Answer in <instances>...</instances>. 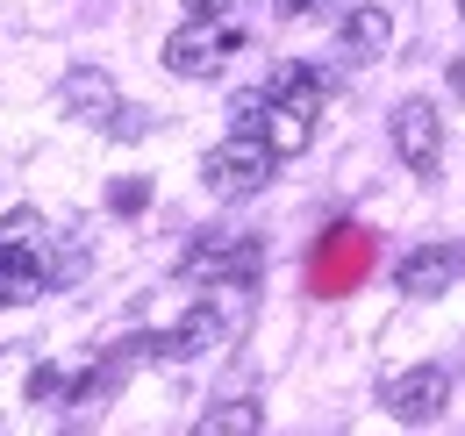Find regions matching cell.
<instances>
[{"label": "cell", "mask_w": 465, "mask_h": 436, "mask_svg": "<svg viewBox=\"0 0 465 436\" xmlns=\"http://www.w3.org/2000/svg\"><path fill=\"white\" fill-rule=\"evenodd\" d=\"M272 101H287V108H301V114H322V79H315L308 64H287V72L272 79Z\"/></svg>", "instance_id": "12"}, {"label": "cell", "mask_w": 465, "mask_h": 436, "mask_svg": "<svg viewBox=\"0 0 465 436\" xmlns=\"http://www.w3.org/2000/svg\"><path fill=\"white\" fill-rule=\"evenodd\" d=\"M201 179H208V193H223V201H251V193L272 179L265 136H243V129H236L230 144H215V151L201 158Z\"/></svg>", "instance_id": "1"}, {"label": "cell", "mask_w": 465, "mask_h": 436, "mask_svg": "<svg viewBox=\"0 0 465 436\" xmlns=\"http://www.w3.org/2000/svg\"><path fill=\"white\" fill-rule=\"evenodd\" d=\"M459 272H465V251L422 243V251H408L401 265H394V286H401L408 301H430V293H444V286H451Z\"/></svg>", "instance_id": "6"}, {"label": "cell", "mask_w": 465, "mask_h": 436, "mask_svg": "<svg viewBox=\"0 0 465 436\" xmlns=\"http://www.w3.org/2000/svg\"><path fill=\"white\" fill-rule=\"evenodd\" d=\"M193 430L201 436H258L265 430V408H258V401H223V408H208Z\"/></svg>", "instance_id": "11"}, {"label": "cell", "mask_w": 465, "mask_h": 436, "mask_svg": "<svg viewBox=\"0 0 465 436\" xmlns=\"http://www.w3.org/2000/svg\"><path fill=\"white\" fill-rule=\"evenodd\" d=\"M308 7H315V0H272V15H280V22H301Z\"/></svg>", "instance_id": "18"}, {"label": "cell", "mask_w": 465, "mask_h": 436, "mask_svg": "<svg viewBox=\"0 0 465 436\" xmlns=\"http://www.w3.org/2000/svg\"><path fill=\"white\" fill-rule=\"evenodd\" d=\"M58 101H64V114H72V122H94V129H108V114L122 108L115 79H108L101 64H79V72H64Z\"/></svg>", "instance_id": "7"}, {"label": "cell", "mask_w": 465, "mask_h": 436, "mask_svg": "<svg viewBox=\"0 0 465 436\" xmlns=\"http://www.w3.org/2000/svg\"><path fill=\"white\" fill-rule=\"evenodd\" d=\"M230 51H236V29H223V15H193L186 29L165 36V72H179V79H215Z\"/></svg>", "instance_id": "2"}, {"label": "cell", "mask_w": 465, "mask_h": 436, "mask_svg": "<svg viewBox=\"0 0 465 436\" xmlns=\"http://www.w3.org/2000/svg\"><path fill=\"white\" fill-rule=\"evenodd\" d=\"M143 129H151V114H143V108H115V114H108V136H122V144L143 136Z\"/></svg>", "instance_id": "16"}, {"label": "cell", "mask_w": 465, "mask_h": 436, "mask_svg": "<svg viewBox=\"0 0 465 436\" xmlns=\"http://www.w3.org/2000/svg\"><path fill=\"white\" fill-rule=\"evenodd\" d=\"M143 201H151V186H143V179H115V186H108V208H115V215H136Z\"/></svg>", "instance_id": "15"}, {"label": "cell", "mask_w": 465, "mask_h": 436, "mask_svg": "<svg viewBox=\"0 0 465 436\" xmlns=\"http://www.w3.org/2000/svg\"><path fill=\"white\" fill-rule=\"evenodd\" d=\"M258 136H265V151H272V158H301V151L315 144V114H301V108H287V101H272V94H265Z\"/></svg>", "instance_id": "8"}, {"label": "cell", "mask_w": 465, "mask_h": 436, "mask_svg": "<svg viewBox=\"0 0 465 436\" xmlns=\"http://www.w3.org/2000/svg\"><path fill=\"white\" fill-rule=\"evenodd\" d=\"M351 265H358V229H337V251H322V279L337 286Z\"/></svg>", "instance_id": "14"}, {"label": "cell", "mask_w": 465, "mask_h": 436, "mask_svg": "<svg viewBox=\"0 0 465 436\" xmlns=\"http://www.w3.org/2000/svg\"><path fill=\"white\" fill-rule=\"evenodd\" d=\"M337 44H344V57H358V64H365V57H380L387 44H394V15H387V7H372V0H365V7H351L344 29H337Z\"/></svg>", "instance_id": "9"}, {"label": "cell", "mask_w": 465, "mask_h": 436, "mask_svg": "<svg viewBox=\"0 0 465 436\" xmlns=\"http://www.w3.org/2000/svg\"><path fill=\"white\" fill-rule=\"evenodd\" d=\"M258 265H265L258 236H236V229H215V236H201V243L186 251V272L208 279V286H251Z\"/></svg>", "instance_id": "3"}, {"label": "cell", "mask_w": 465, "mask_h": 436, "mask_svg": "<svg viewBox=\"0 0 465 436\" xmlns=\"http://www.w3.org/2000/svg\"><path fill=\"white\" fill-rule=\"evenodd\" d=\"M459 22H465V0H459Z\"/></svg>", "instance_id": "20"}, {"label": "cell", "mask_w": 465, "mask_h": 436, "mask_svg": "<svg viewBox=\"0 0 465 436\" xmlns=\"http://www.w3.org/2000/svg\"><path fill=\"white\" fill-rule=\"evenodd\" d=\"M0 236H7L15 251H36V243H44V215H36V208H15V215L0 222Z\"/></svg>", "instance_id": "13"}, {"label": "cell", "mask_w": 465, "mask_h": 436, "mask_svg": "<svg viewBox=\"0 0 465 436\" xmlns=\"http://www.w3.org/2000/svg\"><path fill=\"white\" fill-rule=\"evenodd\" d=\"M58 372H51V365H36V372H29V393H36V401H51V393H58Z\"/></svg>", "instance_id": "17"}, {"label": "cell", "mask_w": 465, "mask_h": 436, "mask_svg": "<svg viewBox=\"0 0 465 436\" xmlns=\"http://www.w3.org/2000/svg\"><path fill=\"white\" fill-rule=\"evenodd\" d=\"M444 408H451L444 365H415V372H401V380H387V415H394L401 430H430Z\"/></svg>", "instance_id": "4"}, {"label": "cell", "mask_w": 465, "mask_h": 436, "mask_svg": "<svg viewBox=\"0 0 465 436\" xmlns=\"http://www.w3.org/2000/svg\"><path fill=\"white\" fill-rule=\"evenodd\" d=\"M36 293H51V279H44V265H36V251L0 243V308H29Z\"/></svg>", "instance_id": "10"}, {"label": "cell", "mask_w": 465, "mask_h": 436, "mask_svg": "<svg viewBox=\"0 0 465 436\" xmlns=\"http://www.w3.org/2000/svg\"><path fill=\"white\" fill-rule=\"evenodd\" d=\"M387 136H394V158H401L408 172H422V179L444 164V122H437L430 101H401L394 122H387Z\"/></svg>", "instance_id": "5"}, {"label": "cell", "mask_w": 465, "mask_h": 436, "mask_svg": "<svg viewBox=\"0 0 465 436\" xmlns=\"http://www.w3.org/2000/svg\"><path fill=\"white\" fill-rule=\"evenodd\" d=\"M230 0H186V15H223Z\"/></svg>", "instance_id": "19"}]
</instances>
